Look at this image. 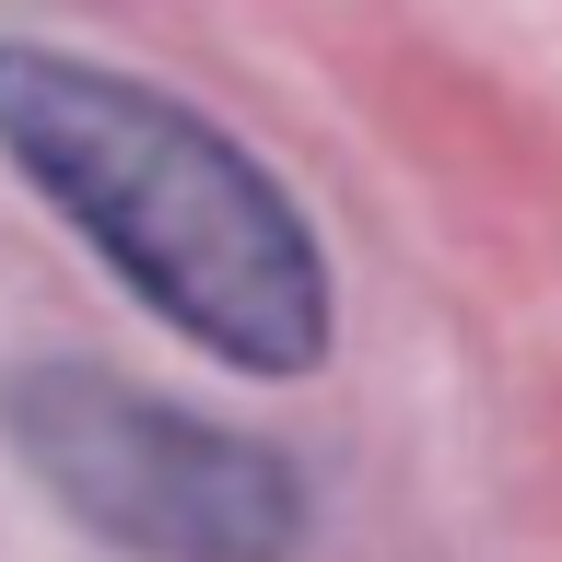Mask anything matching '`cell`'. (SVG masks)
Listing matches in <instances>:
<instances>
[{
  "label": "cell",
  "instance_id": "6da1fadb",
  "mask_svg": "<svg viewBox=\"0 0 562 562\" xmlns=\"http://www.w3.org/2000/svg\"><path fill=\"white\" fill-rule=\"evenodd\" d=\"M0 153L176 340H200L235 375H316L328 363V258L235 130L165 82L35 35H0Z\"/></svg>",
  "mask_w": 562,
  "mask_h": 562
},
{
  "label": "cell",
  "instance_id": "7a4b0ae2",
  "mask_svg": "<svg viewBox=\"0 0 562 562\" xmlns=\"http://www.w3.org/2000/svg\"><path fill=\"white\" fill-rule=\"evenodd\" d=\"M0 434L24 457L70 527L140 562H293L305 539V481L258 434L176 411L153 386L35 351L0 375Z\"/></svg>",
  "mask_w": 562,
  "mask_h": 562
}]
</instances>
